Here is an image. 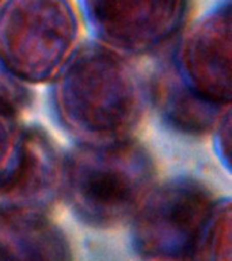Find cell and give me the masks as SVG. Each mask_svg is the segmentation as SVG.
<instances>
[{"label":"cell","instance_id":"obj_1","mask_svg":"<svg viewBox=\"0 0 232 261\" xmlns=\"http://www.w3.org/2000/svg\"><path fill=\"white\" fill-rule=\"evenodd\" d=\"M53 81L57 118L81 144L128 140L141 125L148 89L126 56L109 46L77 45Z\"/></svg>","mask_w":232,"mask_h":261},{"label":"cell","instance_id":"obj_2","mask_svg":"<svg viewBox=\"0 0 232 261\" xmlns=\"http://www.w3.org/2000/svg\"><path fill=\"white\" fill-rule=\"evenodd\" d=\"M154 159L133 138L81 144L64 155L63 197L81 223L111 230L129 223L155 184Z\"/></svg>","mask_w":232,"mask_h":261},{"label":"cell","instance_id":"obj_3","mask_svg":"<svg viewBox=\"0 0 232 261\" xmlns=\"http://www.w3.org/2000/svg\"><path fill=\"white\" fill-rule=\"evenodd\" d=\"M77 37L71 0H3L0 6V64L24 85L53 81Z\"/></svg>","mask_w":232,"mask_h":261},{"label":"cell","instance_id":"obj_4","mask_svg":"<svg viewBox=\"0 0 232 261\" xmlns=\"http://www.w3.org/2000/svg\"><path fill=\"white\" fill-rule=\"evenodd\" d=\"M215 203L197 179L181 177L154 187L130 219L134 253L144 261H194Z\"/></svg>","mask_w":232,"mask_h":261},{"label":"cell","instance_id":"obj_5","mask_svg":"<svg viewBox=\"0 0 232 261\" xmlns=\"http://www.w3.org/2000/svg\"><path fill=\"white\" fill-rule=\"evenodd\" d=\"M63 162L56 143L37 125L19 130L0 169V219L49 218L63 197Z\"/></svg>","mask_w":232,"mask_h":261},{"label":"cell","instance_id":"obj_6","mask_svg":"<svg viewBox=\"0 0 232 261\" xmlns=\"http://www.w3.org/2000/svg\"><path fill=\"white\" fill-rule=\"evenodd\" d=\"M79 7L98 42L137 56L155 52L181 32L189 0H79Z\"/></svg>","mask_w":232,"mask_h":261},{"label":"cell","instance_id":"obj_7","mask_svg":"<svg viewBox=\"0 0 232 261\" xmlns=\"http://www.w3.org/2000/svg\"><path fill=\"white\" fill-rule=\"evenodd\" d=\"M174 63L195 93L231 105V0L217 4L189 29Z\"/></svg>","mask_w":232,"mask_h":261},{"label":"cell","instance_id":"obj_8","mask_svg":"<svg viewBox=\"0 0 232 261\" xmlns=\"http://www.w3.org/2000/svg\"><path fill=\"white\" fill-rule=\"evenodd\" d=\"M148 97L171 129L201 136L215 130L229 106L201 97L179 75L174 61L160 64L151 76Z\"/></svg>","mask_w":232,"mask_h":261},{"label":"cell","instance_id":"obj_9","mask_svg":"<svg viewBox=\"0 0 232 261\" xmlns=\"http://www.w3.org/2000/svg\"><path fill=\"white\" fill-rule=\"evenodd\" d=\"M0 261H73V253L49 218L0 219Z\"/></svg>","mask_w":232,"mask_h":261},{"label":"cell","instance_id":"obj_10","mask_svg":"<svg viewBox=\"0 0 232 261\" xmlns=\"http://www.w3.org/2000/svg\"><path fill=\"white\" fill-rule=\"evenodd\" d=\"M231 200H216L199 237L194 261H231Z\"/></svg>","mask_w":232,"mask_h":261},{"label":"cell","instance_id":"obj_11","mask_svg":"<svg viewBox=\"0 0 232 261\" xmlns=\"http://www.w3.org/2000/svg\"><path fill=\"white\" fill-rule=\"evenodd\" d=\"M33 94L24 83L12 76L0 64V102L11 106L18 113H22L32 103Z\"/></svg>","mask_w":232,"mask_h":261},{"label":"cell","instance_id":"obj_12","mask_svg":"<svg viewBox=\"0 0 232 261\" xmlns=\"http://www.w3.org/2000/svg\"><path fill=\"white\" fill-rule=\"evenodd\" d=\"M19 113L11 106L0 102V169L11 154L19 135Z\"/></svg>","mask_w":232,"mask_h":261},{"label":"cell","instance_id":"obj_13","mask_svg":"<svg viewBox=\"0 0 232 261\" xmlns=\"http://www.w3.org/2000/svg\"><path fill=\"white\" fill-rule=\"evenodd\" d=\"M216 151L224 166L229 170L231 165V112L229 109L224 113L221 120L215 128Z\"/></svg>","mask_w":232,"mask_h":261},{"label":"cell","instance_id":"obj_14","mask_svg":"<svg viewBox=\"0 0 232 261\" xmlns=\"http://www.w3.org/2000/svg\"><path fill=\"white\" fill-rule=\"evenodd\" d=\"M2 3H3V0H0V6H2Z\"/></svg>","mask_w":232,"mask_h":261}]
</instances>
